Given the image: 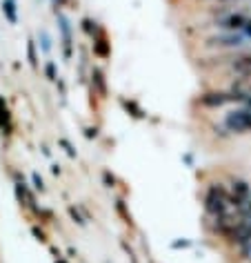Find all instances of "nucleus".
<instances>
[{"label":"nucleus","instance_id":"13","mask_svg":"<svg viewBox=\"0 0 251 263\" xmlns=\"http://www.w3.org/2000/svg\"><path fill=\"white\" fill-rule=\"evenodd\" d=\"M122 105H124V107H127V109L134 111V118H142V116H144V114H142V109L138 107L136 103H127V101H122Z\"/></svg>","mask_w":251,"mask_h":263},{"label":"nucleus","instance_id":"10","mask_svg":"<svg viewBox=\"0 0 251 263\" xmlns=\"http://www.w3.org/2000/svg\"><path fill=\"white\" fill-rule=\"evenodd\" d=\"M91 83H94V87L98 89V94H100L102 98L107 96V83H104V74H102L100 67L91 69Z\"/></svg>","mask_w":251,"mask_h":263},{"label":"nucleus","instance_id":"8","mask_svg":"<svg viewBox=\"0 0 251 263\" xmlns=\"http://www.w3.org/2000/svg\"><path fill=\"white\" fill-rule=\"evenodd\" d=\"M94 51L100 58H107L109 56V43H107V36H104V31L100 27L94 29Z\"/></svg>","mask_w":251,"mask_h":263},{"label":"nucleus","instance_id":"14","mask_svg":"<svg viewBox=\"0 0 251 263\" xmlns=\"http://www.w3.org/2000/svg\"><path fill=\"white\" fill-rule=\"evenodd\" d=\"M27 49H29V61H31V65L36 67V51H34V41H29V45H27Z\"/></svg>","mask_w":251,"mask_h":263},{"label":"nucleus","instance_id":"1","mask_svg":"<svg viewBox=\"0 0 251 263\" xmlns=\"http://www.w3.org/2000/svg\"><path fill=\"white\" fill-rule=\"evenodd\" d=\"M231 205V194L224 190L222 185H211L204 194V212H207L211 219H220V216H227Z\"/></svg>","mask_w":251,"mask_h":263},{"label":"nucleus","instance_id":"21","mask_svg":"<svg viewBox=\"0 0 251 263\" xmlns=\"http://www.w3.org/2000/svg\"><path fill=\"white\" fill-rule=\"evenodd\" d=\"M56 5H58V7H60V5H65V0H56Z\"/></svg>","mask_w":251,"mask_h":263},{"label":"nucleus","instance_id":"3","mask_svg":"<svg viewBox=\"0 0 251 263\" xmlns=\"http://www.w3.org/2000/svg\"><path fill=\"white\" fill-rule=\"evenodd\" d=\"M229 194H231V205H234L236 210H242L251 199V185L242 179H236L234 183H231Z\"/></svg>","mask_w":251,"mask_h":263},{"label":"nucleus","instance_id":"12","mask_svg":"<svg viewBox=\"0 0 251 263\" xmlns=\"http://www.w3.org/2000/svg\"><path fill=\"white\" fill-rule=\"evenodd\" d=\"M3 11L7 14L9 23H16V3H14V0H5V3H3Z\"/></svg>","mask_w":251,"mask_h":263},{"label":"nucleus","instance_id":"18","mask_svg":"<svg viewBox=\"0 0 251 263\" xmlns=\"http://www.w3.org/2000/svg\"><path fill=\"white\" fill-rule=\"evenodd\" d=\"M242 34H244V36H247V38H251V18H249V21H247V27H244V29H242Z\"/></svg>","mask_w":251,"mask_h":263},{"label":"nucleus","instance_id":"22","mask_svg":"<svg viewBox=\"0 0 251 263\" xmlns=\"http://www.w3.org/2000/svg\"><path fill=\"white\" fill-rule=\"evenodd\" d=\"M220 3H231V0H220Z\"/></svg>","mask_w":251,"mask_h":263},{"label":"nucleus","instance_id":"20","mask_svg":"<svg viewBox=\"0 0 251 263\" xmlns=\"http://www.w3.org/2000/svg\"><path fill=\"white\" fill-rule=\"evenodd\" d=\"M189 246V241H178V243H174V248H187Z\"/></svg>","mask_w":251,"mask_h":263},{"label":"nucleus","instance_id":"9","mask_svg":"<svg viewBox=\"0 0 251 263\" xmlns=\"http://www.w3.org/2000/svg\"><path fill=\"white\" fill-rule=\"evenodd\" d=\"M60 23V31H62V45H65V58H71V31H69V23L65 16H58Z\"/></svg>","mask_w":251,"mask_h":263},{"label":"nucleus","instance_id":"17","mask_svg":"<svg viewBox=\"0 0 251 263\" xmlns=\"http://www.w3.org/2000/svg\"><path fill=\"white\" fill-rule=\"evenodd\" d=\"M47 76L51 78V81H56V78H58V76H56V71H54V65H51V63L47 65Z\"/></svg>","mask_w":251,"mask_h":263},{"label":"nucleus","instance_id":"2","mask_svg":"<svg viewBox=\"0 0 251 263\" xmlns=\"http://www.w3.org/2000/svg\"><path fill=\"white\" fill-rule=\"evenodd\" d=\"M224 127L231 134H251V107L242 105V107L229 109L224 114Z\"/></svg>","mask_w":251,"mask_h":263},{"label":"nucleus","instance_id":"7","mask_svg":"<svg viewBox=\"0 0 251 263\" xmlns=\"http://www.w3.org/2000/svg\"><path fill=\"white\" fill-rule=\"evenodd\" d=\"M16 196H18V201H20V205H25L27 210H31V212H36V214H40V210L36 208L34 196H31V192L27 190L25 183H16Z\"/></svg>","mask_w":251,"mask_h":263},{"label":"nucleus","instance_id":"5","mask_svg":"<svg viewBox=\"0 0 251 263\" xmlns=\"http://www.w3.org/2000/svg\"><path fill=\"white\" fill-rule=\"evenodd\" d=\"M247 41V36L240 34V31H227L222 36H214L209 38V45L211 47H240Z\"/></svg>","mask_w":251,"mask_h":263},{"label":"nucleus","instance_id":"4","mask_svg":"<svg viewBox=\"0 0 251 263\" xmlns=\"http://www.w3.org/2000/svg\"><path fill=\"white\" fill-rule=\"evenodd\" d=\"M247 21L249 18H244L242 14H236V11H227V14L218 16L216 25L227 31H242L244 27H247Z\"/></svg>","mask_w":251,"mask_h":263},{"label":"nucleus","instance_id":"16","mask_svg":"<svg viewBox=\"0 0 251 263\" xmlns=\"http://www.w3.org/2000/svg\"><path fill=\"white\" fill-rule=\"evenodd\" d=\"M242 256H244V259H249V261H251V241L247 243V246H242Z\"/></svg>","mask_w":251,"mask_h":263},{"label":"nucleus","instance_id":"23","mask_svg":"<svg viewBox=\"0 0 251 263\" xmlns=\"http://www.w3.org/2000/svg\"><path fill=\"white\" fill-rule=\"evenodd\" d=\"M56 263H65V261H60V259H58V261H56Z\"/></svg>","mask_w":251,"mask_h":263},{"label":"nucleus","instance_id":"15","mask_svg":"<svg viewBox=\"0 0 251 263\" xmlns=\"http://www.w3.org/2000/svg\"><path fill=\"white\" fill-rule=\"evenodd\" d=\"M34 183H36V190H40V192H45V183H43V179L38 174H34Z\"/></svg>","mask_w":251,"mask_h":263},{"label":"nucleus","instance_id":"11","mask_svg":"<svg viewBox=\"0 0 251 263\" xmlns=\"http://www.w3.org/2000/svg\"><path fill=\"white\" fill-rule=\"evenodd\" d=\"M9 123H11V116H9V109H7V105H5V101L0 98V127H7L9 129Z\"/></svg>","mask_w":251,"mask_h":263},{"label":"nucleus","instance_id":"6","mask_svg":"<svg viewBox=\"0 0 251 263\" xmlns=\"http://www.w3.org/2000/svg\"><path fill=\"white\" fill-rule=\"evenodd\" d=\"M236 98L234 94H227V91H211V94H202L200 96V103L202 105H207V107H222V105H227V103H234Z\"/></svg>","mask_w":251,"mask_h":263},{"label":"nucleus","instance_id":"19","mask_svg":"<svg viewBox=\"0 0 251 263\" xmlns=\"http://www.w3.org/2000/svg\"><path fill=\"white\" fill-rule=\"evenodd\" d=\"M43 49L49 51V38H47V34H43Z\"/></svg>","mask_w":251,"mask_h":263}]
</instances>
